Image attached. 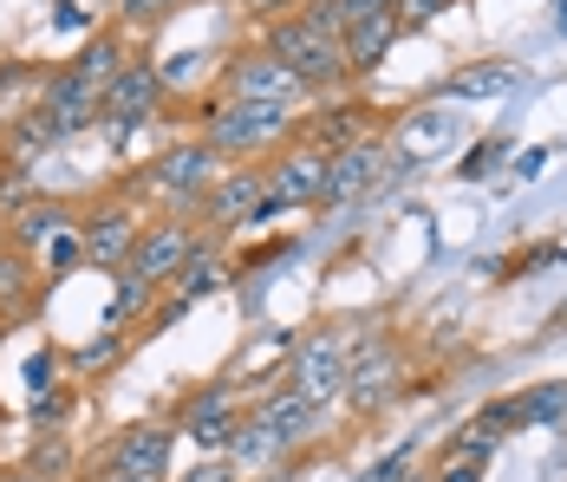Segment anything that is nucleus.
Here are the masks:
<instances>
[{"mask_svg":"<svg viewBox=\"0 0 567 482\" xmlns=\"http://www.w3.org/2000/svg\"><path fill=\"white\" fill-rule=\"evenodd\" d=\"M268 59H281L287 72L307 85V99H340L346 92V47L340 40H327V33H313L300 13H281V20H261V40H255Z\"/></svg>","mask_w":567,"mask_h":482,"instance_id":"nucleus-1","label":"nucleus"},{"mask_svg":"<svg viewBox=\"0 0 567 482\" xmlns=\"http://www.w3.org/2000/svg\"><path fill=\"white\" fill-rule=\"evenodd\" d=\"M203 144L216 157H275L281 144H293V117L281 105H241V99H216L203 111Z\"/></svg>","mask_w":567,"mask_h":482,"instance_id":"nucleus-2","label":"nucleus"},{"mask_svg":"<svg viewBox=\"0 0 567 482\" xmlns=\"http://www.w3.org/2000/svg\"><path fill=\"white\" fill-rule=\"evenodd\" d=\"M398 398H404V346L392 332H365L359 346H346V404L359 418H379Z\"/></svg>","mask_w":567,"mask_h":482,"instance_id":"nucleus-3","label":"nucleus"},{"mask_svg":"<svg viewBox=\"0 0 567 482\" xmlns=\"http://www.w3.org/2000/svg\"><path fill=\"white\" fill-rule=\"evenodd\" d=\"M216 176H223V157H216L203 137H183V144H171L164 157L144 170V189H151L157 203H171L176 215H196L203 196L216 189Z\"/></svg>","mask_w":567,"mask_h":482,"instance_id":"nucleus-4","label":"nucleus"},{"mask_svg":"<svg viewBox=\"0 0 567 482\" xmlns=\"http://www.w3.org/2000/svg\"><path fill=\"white\" fill-rule=\"evenodd\" d=\"M327 151H313V144H281L275 157L261 163V176H268V203L275 209H327Z\"/></svg>","mask_w":567,"mask_h":482,"instance_id":"nucleus-5","label":"nucleus"},{"mask_svg":"<svg viewBox=\"0 0 567 482\" xmlns=\"http://www.w3.org/2000/svg\"><path fill=\"white\" fill-rule=\"evenodd\" d=\"M223 99H241V105H281L293 111L307 99V85L287 72L281 59H268L261 47H241V53L223 65Z\"/></svg>","mask_w":567,"mask_h":482,"instance_id":"nucleus-6","label":"nucleus"},{"mask_svg":"<svg viewBox=\"0 0 567 482\" xmlns=\"http://www.w3.org/2000/svg\"><path fill=\"white\" fill-rule=\"evenodd\" d=\"M196 228H189V215H164V222H144V235H137V248H131V261L117 274H137V280H151L157 294L171 287L176 274H183V261L196 255Z\"/></svg>","mask_w":567,"mask_h":482,"instance_id":"nucleus-7","label":"nucleus"},{"mask_svg":"<svg viewBox=\"0 0 567 482\" xmlns=\"http://www.w3.org/2000/svg\"><path fill=\"white\" fill-rule=\"evenodd\" d=\"M241 404H235V384H203V391H189L183 398V411H176V437H189L203 457H228V443H235V430H241Z\"/></svg>","mask_w":567,"mask_h":482,"instance_id":"nucleus-8","label":"nucleus"},{"mask_svg":"<svg viewBox=\"0 0 567 482\" xmlns=\"http://www.w3.org/2000/svg\"><path fill=\"white\" fill-rule=\"evenodd\" d=\"M164 99H171V79H164L151 59H124V72L105 85V111H99V124H112V131H137V124H151V117L164 111Z\"/></svg>","mask_w":567,"mask_h":482,"instance_id":"nucleus-9","label":"nucleus"},{"mask_svg":"<svg viewBox=\"0 0 567 482\" xmlns=\"http://www.w3.org/2000/svg\"><path fill=\"white\" fill-rule=\"evenodd\" d=\"M287 391H300L307 404H340L346 398V339L340 332H313L293 346V366H287Z\"/></svg>","mask_w":567,"mask_h":482,"instance_id":"nucleus-10","label":"nucleus"},{"mask_svg":"<svg viewBox=\"0 0 567 482\" xmlns=\"http://www.w3.org/2000/svg\"><path fill=\"white\" fill-rule=\"evenodd\" d=\"M33 111L47 117V131H53L59 144H65V137H79V131H92V124H99V111H105V92H99L92 79H79L72 65H59L53 79L40 85V105H33Z\"/></svg>","mask_w":567,"mask_h":482,"instance_id":"nucleus-11","label":"nucleus"},{"mask_svg":"<svg viewBox=\"0 0 567 482\" xmlns=\"http://www.w3.org/2000/svg\"><path fill=\"white\" fill-rule=\"evenodd\" d=\"M203 215L216 222V235H235V228H248V222H275V203H268V176L261 170H223L216 176V189L203 196Z\"/></svg>","mask_w":567,"mask_h":482,"instance_id":"nucleus-12","label":"nucleus"},{"mask_svg":"<svg viewBox=\"0 0 567 482\" xmlns=\"http://www.w3.org/2000/svg\"><path fill=\"white\" fill-rule=\"evenodd\" d=\"M79 228V248H85V261L92 268L117 274L131 261V248H137V235H144V215L131 209V203H99V209L85 215V222H72Z\"/></svg>","mask_w":567,"mask_h":482,"instance_id":"nucleus-13","label":"nucleus"},{"mask_svg":"<svg viewBox=\"0 0 567 482\" xmlns=\"http://www.w3.org/2000/svg\"><path fill=\"white\" fill-rule=\"evenodd\" d=\"M171 457H176V424H131L112 437V450L99 457V470L112 476H151L171 482Z\"/></svg>","mask_w":567,"mask_h":482,"instance_id":"nucleus-14","label":"nucleus"},{"mask_svg":"<svg viewBox=\"0 0 567 482\" xmlns=\"http://www.w3.org/2000/svg\"><path fill=\"white\" fill-rule=\"evenodd\" d=\"M385 170H392V151H385L379 137L333 151V163H327V203H359V196H372V189L385 183Z\"/></svg>","mask_w":567,"mask_h":482,"instance_id":"nucleus-15","label":"nucleus"},{"mask_svg":"<svg viewBox=\"0 0 567 482\" xmlns=\"http://www.w3.org/2000/svg\"><path fill=\"white\" fill-rule=\"evenodd\" d=\"M248 418L268 430L281 450H300V443H313V437H320V404H307V398H300V391H287V384L261 391Z\"/></svg>","mask_w":567,"mask_h":482,"instance_id":"nucleus-16","label":"nucleus"},{"mask_svg":"<svg viewBox=\"0 0 567 482\" xmlns=\"http://www.w3.org/2000/svg\"><path fill=\"white\" fill-rule=\"evenodd\" d=\"M398 33H404V27H398L392 13H359V20H346V72H352V79H365V72H379V65H385V53H392L398 47Z\"/></svg>","mask_w":567,"mask_h":482,"instance_id":"nucleus-17","label":"nucleus"},{"mask_svg":"<svg viewBox=\"0 0 567 482\" xmlns=\"http://www.w3.org/2000/svg\"><path fill=\"white\" fill-rule=\"evenodd\" d=\"M365 117H372V105H359V99H333V105L320 111V124H300L293 137L333 157V151H346V144H365Z\"/></svg>","mask_w":567,"mask_h":482,"instance_id":"nucleus-18","label":"nucleus"},{"mask_svg":"<svg viewBox=\"0 0 567 482\" xmlns=\"http://www.w3.org/2000/svg\"><path fill=\"white\" fill-rule=\"evenodd\" d=\"M223 280H228V261H223V248H203V242H196V255H189V261H183V274L171 280V287H176V300H171V320H176V314H189V307H196L203 294H216Z\"/></svg>","mask_w":567,"mask_h":482,"instance_id":"nucleus-19","label":"nucleus"},{"mask_svg":"<svg viewBox=\"0 0 567 482\" xmlns=\"http://www.w3.org/2000/svg\"><path fill=\"white\" fill-rule=\"evenodd\" d=\"M53 131H47V117L40 111H27V117H13L7 131H0V157H7V170H33L40 157H53Z\"/></svg>","mask_w":567,"mask_h":482,"instance_id":"nucleus-20","label":"nucleus"},{"mask_svg":"<svg viewBox=\"0 0 567 482\" xmlns=\"http://www.w3.org/2000/svg\"><path fill=\"white\" fill-rule=\"evenodd\" d=\"M33 300H40V274H33V261H27L20 248H0V320L33 314Z\"/></svg>","mask_w":567,"mask_h":482,"instance_id":"nucleus-21","label":"nucleus"},{"mask_svg":"<svg viewBox=\"0 0 567 482\" xmlns=\"http://www.w3.org/2000/svg\"><path fill=\"white\" fill-rule=\"evenodd\" d=\"M59 228H72V209L65 203H47V196H33L27 209H13V228H7V248H40L47 235H59Z\"/></svg>","mask_w":567,"mask_h":482,"instance_id":"nucleus-22","label":"nucleus"},{"mask_svg":"<svg viewBox=\"0 0 567 482\" xmlns=\"http://www.w3.org/2000/svg\"><path fill=\"white\" fill-rule=\"evenodd\" d=\"M287 450L268 437V430L255 424V418H241V430H235V443H228V463H235V476H255V470H275Z\"/></svg>","mask_w":567,"mask_h":482,"instance_id":"nucleus-23","label":"nucleus"},{"mask_svg":"<svg viewBox=\"0 0 567 482\" xmlns=\"http://www.w3.org/2000/svg\"><path fill=\"white\" fill-rule=\"evenodd\" d=\"M515 404H522V424H528V430H567V378L528 384Z\"/></svg>","mask_w":567,"mask_h":482,"instance_id":"nucleus-24","label":"nucleus"},{"mask_svg":"<svg viewBox=\"0 0 567 482\" xmlns=\"http://www.w3.org/2000/svg\"><path fill=\"white\" fill-rule=\"evenodd\" d=\"M124 33H92V40H85V53L72 59V72H79V79H92V85H99V92H105V85H112L117 72H124Z\"/></svg>","mask_w":567,"mask_h":482,"instance_id":"nucleus-25","label":"nucleus"},{"mask_svg":"<svg viewBox=\"0 0 567 482\" xmlns=\"http://www.w3.org/2000/svg\"><path fill=\"white\" fill-rule=\"evenodd\" d=\"M20 470L40 476V482H65V470H72V443H65V430H40V443H33V457H27Z\"/></svg>","mask_w":567,"mask_h":482,"instance_id":"nucleus-26","label":"nucleus"},{"mask_svg":"<svg viewBox=\"0 0 567 482\" xmlns=\"http://www.w3.org/2000/svg\"><path fill=\"white\" fill-rule=\"evenodd\" d=\"M151 300H157V287H151V280H137V274H117L112 307H105V332H112V326H124V320H137Z\"/></svg>","mask_w":567,"mask_h":482,"instance_id":"nucleus-27","label":"nucleus"},{"mask_svg":"<svg viewBox=\"0 0 567 482\" xmlns=\"http://www.w3.org/2000/svg\"><path fill=\"white\" fill-rule=\"evenodd\" d=\"M476 424H483L489 437H496V443H503L509 430H522V404H515V398H489V404L476 411Z\"/></svg>","mask_w":567,"mask_h":482,"instance_id":"nucleus-28","label":"nucleus"},{"mask_svg":"<svg viewBox=\"0 0 567 482\" xmlns=\"http://www.w3.org/2000/svg\"><path fill=\"white\" fill-rule=\"evenodd\" d=\"M176 7H183V0H117V27H157Z\"/></svg>","mask_w":567,"mask_h":482,"instance_id":"nucleus-29","label":"nucleus"},{"mask_svg":"<svg viewBox=\"0 0 567 482\" xmlns=\"http://www.w3.org/2000/svg\"><path fill=\"white\" fill-rule=\"evenodd\" d=\"M444 450H456V457H476V463H489V457H496V437H489V430H483L476 418H470V424L456 430V437L444 443Z\"/></svg>","mask_w":567,"mask_h":482,"instance_id":"nucleus-30","label":"nucleus"},{"mask_svg":"<svg viewBox=\"0 0 567 482\" xmlns=\"http://www.w3.org/2000/svg\"><path fill=\"white\" fill-rule=\"evenodd\" d=\"M451 92H456V99H476V92H509V72H503V65H489V72H456Z\"/></svg>","mask_w":567,"mask_h":482,"instance_id":"nucleus-31","label":"nucleus"},{"mask_svg":"<svg viewBox=\"0 0 567 482\" xmlns=\"http://www.w3.org/2000/svg\"><path fill=\"white\" fill-rule=\"evenodd\" d=\"M483 470H489V463H476V457H456V450H444V457H437V470H431V482H483Z\"/></svg>","mask_w":567,"mask_h":482,"instance_id":"nucleus-32","label":"nucleus"},{"mask_svg":"<svg viewBox=\"0 0 567 482\" xmlns=\"http://www.w3.org/2000/svg\"><path fill=\"white\" fill-rule=\"evenodd\" d=\"M33 203V170H0V209H27Z\"/></svg>","mask_w":567,"mask_h":482,"instance_id":"nucleus-33","label":"nucleus"},{"mask_svg":"<svg viewBox=\"0 0 567 482\" xmlns=\"http://www.w3.org/2000/svg\"><path fill=\"white\" fill-rule=\"evenodd\" d=\"M171 482H241V476H235V463H228V457H203L196 470H183V476H171Z\"/></svg>","mask_w":567,"mask_h":482,"instance_id":"nucleus-34","label":"nucleus"},{"mask_svg":"<svg viewBox=\"0 0 567 482\" xmlns=\"http://www.w3.org/2000/svg\"><path fill=\"white\" fill-rule=\"evenodd\" d=\"M503 151H509V144H503V137H489V144H476V151H470V157H463V170H456V176H489V163L503 157Z\"/></svg>","mask_w":567,"mask_h":482,"instance_id":"nucleus-35","label":"nucleus"},{"mask_svg":"<svg viewBox=\"0 0 567 482\" xmlns=\"http://www.w3.org/2000/svg\"><path fill=\"white\" fill-rule=\"evenodd\" d=\"M112 359H117V339L105 332V339H92V346L79 352V372H92V366H112Z\"/></svg>","mask_w":567,"mask_h":482,"instance_id":"nucleus-36","label":"nucleus"},{"mask_svg":"<svg viewBox=\"0 0 567 482\" xmlns=\"http://www.w3.org/2000/svg\"><path fill=\"white\" fill-rule=\"evenodd\" d=\"M411 457H417L411 443H404V450H392V457H385V463H379V470H372V476H365V482H398V476H404V470H411Z\"/></svg>","mask_w":567,"mask_h":482,"instance_id":"nucleus-37","label":"nucleus"},{"mask_svg":"<svg viewBox=\"0 0 567 482\" xmlns=\"http://www.w3.org/2000/svg\"><path fill=\"white\" fill-rule=\"evenodd\" d=\"M346 7V20H359V13H392L398 0H340Z\"/></svg>","mask_w":567,"mask_h":482,"instance_id":"nucleus-38","label":"nucleus"},{"mask_svg":"<svg viewBox=\"0 0 567 482\" xmlns=\"http://www.w3.org/2000/svg\"><path fill=\"white\" fill-rule=\"evenodd\" d=\"M53 13H59V27H65V33H79V27L92 20V13H85V7H72V0H65V7H53Z\"/></svg>","mask_w":567,"mask_h":482,"instance_id":"nucleus-39","label":"nucleus"},{"mask_svg":"<svg viewBox=\"0 0 567 482\" xmlns=\"http://www.w3.org/2000/svg\"><path fill=\"white\" fill-rule=\"evenodd\" d=\"M248 7H255L261 20H281V13H293V7H300V0H248Z\"/></svg>","mask_w":567,"mask_h":482,"instance_id":"nucleus-40","label":"nucleus"},{"mask_svg":"<svg viewBox=\"0 0 567 482\" xmlns=\"http://www.w3.org/2000/svg\"><path fill=\"white\" fill-rule=\"evenodd\" d=\"M542 163H548V151H528V157H515V176H542Z\"/></svg>","mask_w":567,"mask_h":482,"instance_id":"nucleus-41","label":"nucleus"},{"mask_svg":"<svg viewBox=\"0 0 567 482\" xmlns=\"http://www.w3.org/2000/svg\"><path fill=\"white\" fill-rule=\"evenodd\" d=\"M99 482H151V476H112V470H99Z\"/></svg>","mask_w":567,"mask_h":482,"instance_id":"nucleus-42","label":"nucleus"},{"mask_svg":"<svg viewBox=\"0 0 567 482\" xmlns=\"http://www.w3.org/2000/svg\"><path fill=\"white\" fill-rule=\"evenodd\" d=\"M398 482H431V470H404Z\"/></svg>","mask_w":567,"mask_h":482,"instance_id":"nucleus-43","label":"nucleus"},{"mask_svg":"<svg viewBox=\"0 0 567 482\" xmlns=\"http://www.w3.org/2000/svg\"><path fill=\"white\" fill-rule=\"evenodd\" d=\"M7 482H40V476H27V470H7Z\"/></svg>","mask_w":567,"mask_h":482,"instance_id":"nucleus-44","label":"nucleus"},{"mask_svg":"<svg viewBox=\"0 0 567 482\" xmlns=\"http://www.w3.org/2000/svg\"><path fill=\"white\" fill-rule=\"evenodd\" d=\"M228 7H248V0H228Z\"/></svg>","mask_w":567,"mask_h":482,"instance_id":"nucleus-45","label":"nucleus"},{"mask_svg":"<svg viewBox=\"0 0 567 482\" xmlns=\"http://www.w3.org/2000/svg\"><path fill=\"white\" fill-rule=\"evenodd\" d=\"M0 482H7V470H0Z\"/></svg>","mask_w":567,"mask_h":482,"instance_id":"nucleus-46","label":"nucleus"}]
</instances>
